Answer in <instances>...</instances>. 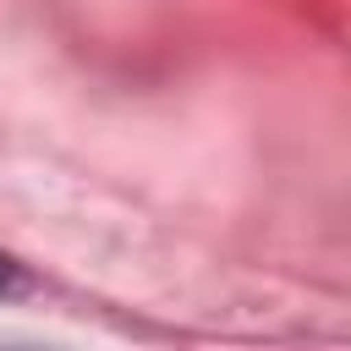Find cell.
<instances>
[{"label": "cell", "instance_id": "cell-1", "mask_svg": "<svg viewBox=\"0 0 351 351\" xmlns=\"http://www.w3.org/2000/svg\"><path fill=\"white\" fill-rule=\"evenodd\" d=\"M22 291H27V274H22V263L0 252V302H11V296H22Z\"/></svg>", "mask_w": 351, "mask_h": 351}]
</instances>
